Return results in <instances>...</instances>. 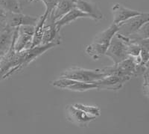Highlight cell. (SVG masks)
Instances as JSON below:
<instances>
[{"label": "cell", "mask_w": 149, "mask_h": 134, "mask_svg": "<svg viewBox=\"0 0 149 134\" xmlns=\"http://www.w3.org/2000/svg\"><path fill=\"white\" fill-rule=\"evenodd\" d=\"M130 79V77H122L115 75L107 76L96 82L98 85L97 88L98 90H119Z\"/></svg>", "instance_id": "ba28073f"}, {"label": "cell", "mask_w": 149, "mask_h": 134, "mask_svg": "<svg viewBox=\"0 0 149 134\" xmlns=\"http://www.w3.org/2000/svg\"><path fill=\"white\" fill-rule=\"evenodd\" d=\"M140 56L142 58V65H145L147 63V61L149 60V52L146 49L142 48V50H141L140 53Z\"/></svg>", "instance_id": "7402d4cb"}, {"label": "cell", "mask_w": 149, "mask_h": 134, "mask_svg": "<svg viewBox=\"0 0 149 134\" xmlns=\"http://www.w3.org/2000/svg\"><path fill=\"white\" fill-rule=\"evenodd\" d=\"M128 37H130V39L134 40V41L149 39V21L143 24L142 27L135 34L132 35Z\"/></svg>", "instance_id": "ac0fdd59"}, {"label": "cell", "mask_w": 149, "mask_h": 134, "mask_svg": "<svg viewBox=\"0 0 149 134\" xmlns=\"http://www.w3.org/2000/svg\"><path fill=\"white\" fill-rule=\"evenodd\" d=\"M41 1L44 3L45 6H46V11L42 17L46 20V18L52 14V12L55 8L58 0H41Z\"/></svg>", "instance_id": "ffe728a7"}, {"label": "cell", "mask_w": 149, "mask_h": 134, "mask_svg": "<svg viewBox=\"0 0 149 134\" xmlns=\"http://www.w3.org/2000/svg\"><path fill=\"white\" fill-rule=\"evenodd\" d=\"M146 71L149 72V60L147 61V63L146 64Z\"/></svg>", "instance_id": "d4e9b609"}, {"label": "cell", "mask_w": 149, "mask_h": 134, "mask_svg": "<svg viewBox=\"0 0 149 134\" xmlns=\"http://www.w3.org/2000/svg\"><path fill=\"white\" fill-rule=\"evenodd\" d=\"M46 19L41 16L39 19V21L35 25V30H34V37H33L32 44L31 48H34L35 47L40 46L42 44V36H43V29H44V24Z\"/></svg>", "instance_id": "2e32d148"}, {"label": "cell", "mask_w": 149, "mask_h": 134, "mask_svg": "<svg viewBox=\"0 0 149 134\" xmlns=\"http://www.w3.org/2000/svg\"><path fill=\"white\" fill-rule=\"evenodd\" d=\"M136 41L138 44L141 46V47L143 49H146L149 52V39H142V40H138V41Z\"/></svg>", "instance_id": "603a6c76"}, {"label": "cell", "mask_w": 149, "mask_h": 134, "mask_svg": "<svg viewBox=\"0 0 149 134\" xmlns=\"http://www.w3.org/2000/svg\"><path fill=\"white\" fill-rule=\"evenodd\" d=\"M76 8L81 11L90 14L91 18L95 21L101 20L103 19V14L98 8L97 3L93 0H74Z\"/></svg>", "instance_id": "30bf717a"}, {"label": "cell", "mask_w": 149, "mask_h": 134, "mask_svg": "<svg viewBox=\"0 0 149 134\" xmlns=\"http://www.w3.org/2000/svg\"><path fill=\"white\" fill-rule=\"evenodd\" d=\"M30 1L31 3H32V2H39L40 0H29Z\"/></svg>", "instance_id": "484cf974"}, {"label": "cell", "mask_w": 149, "mask_h": 134, "mask_svg": "<svg viewBox=\"0 0 149 134\" xmlns=\"http://www.w3.org/2000/svg\"><path fill=\"white\" fill-rule=\"evenodd\" d=\"M59 32L60 31L57 29L55 23L46 20L41 44L44 45V44L54 43L58 45L61 44V36L59 35Z\"/></svg>", "instance_id": "7c38bea8"}, {"label": "cell", "mask_w": 149, "mask_h": 134, "mask_svg": "<svg viewBox=\"0 0 149 134\" xmlns=\"http://www.w3.org/2000/svg\"><path fill=\"white\" fill-rule=\"evenodd\" d=\"M5 27H2V26H0V32H1V31L2 30V29H5Z\"/></svg>", "instance_id": "4316f807"}, {"label": "cell", "mask_w": 149, "mask_h": 134, "mask_svg": "<svg viewBox=\"0 0 149 134\" xmlns=\"http://www.w3.org/2000/svg\"><path fill=\"white\" fill-rule=\"evenodd\" d=\"M66 116L69 121L79 127H86L90 122L96 118L95 116H90L74 105L66 106Z\"/></svg>", "instance_id": "8992f818"}, {"label": "cell", "mask_w": 149, "mask_h": 134, "mask_svg": "<svg viewBox=\"0 0 149 134\" xmlns=\"http://www.w3.org/2000/svg\"><path fill=\"white\" fill-rule=\"evenodd\" d=\"M0 6L7 12L21 13L22 8L17 0H0Z\"/></svg>", "instance_id": "e0dca14e"}, {"label": "cell", "mask_w": 149, "mask_h": 134, "mask_svg": "<svg viewBox=\"0 0 149 134\" xmlns=\"http://www.w3.org/2000/svg\"><path fill=\"white\" fill-rule=\"evenodd\" d=\"M105 55L113 60V65H118L130 56L128 54L127 44L117 35V33L113 37Z\"/></svg>", "instance_id": "7a4b0ae2"}, {"label": "cell", "mask_w": 149, "mask_h": 134, "mask_svg": "<svg viewBox=\"0 0 149 134\" xmlns=\"http://www.w3.org/2000/svg\"><path fill=\"white\" fill-rule=\"evenodd\" d=\"M112 12L113 15V23H115L116 25H119L128 19L139 15L142 13L139 11L132 10V9L125 7L124 5L119 3L113 4L112 7Z\"/></svg>", "instance_id": "9c48e42d"}, {"label": "cell", "mask_w": 149, "mask_h": 134, "mask_svg": "<svg viewBox=\"0 0 149 134\" xmlns=\"http://www.w3.org/2000/svg\"><path fill=\"white\" fill-rule=\"evenodd\" d=\"M17 2L19 3V5H20L22 9H23V8L25 7L26 5H29V4L31 3L29 0H17Z\"/></svg>", "instance_id": "cb8c5ba5"}, {"label": "cell", "mask_w": 149, "mask_h": 134, "mask_svg": "<svg viewBox=\"0 0 149 134\" xmlns=\"http://www.w3.org/2000/svg\"><path fill=\"white\" fill-rule=\"evenodd\" d=\"M74 106L78 109H81V110L84 111L87 114L90 115V116H95V117H98L100 116V109L98 106H88L84 105L82 104H75Z\"/></svg>", "instance_id": "d6986e66"}, {"label": "cell", "mask_w": 149, "mask_h": 134, "mask_svg": "<svg viewBox=\"0 0 149 134\" xmlns=\"http://www.w3.org/2000/svg\"><path fill=\"white\" fill-rule=\"evenodd\" d=\"M52 85L57 88L79 92H86L90 89L98 88L96 82L90 83H84V82L78 81L69 78H63V77H61L58 80L53 81Z\"/></svg>", "instance_id": "5b68a950"}, {"label": "cell", "mask_w": 149, "mask_h": 134, "mask_svg": "<svg viewBox=\"0 0 149 134\" xmlns=\"http://www.w3.org/2000/svg\"><path fill=\"white\" fill-rule=\"evenodd\" d=\"M149 21V12H142L140 14L128 19L125 22L119 24V29L118 33L125 37H130L135 34L143 24Z\"/></svg>", "instance_id": "277c9868"}, {"label": "cell", "mask_w": 149, "mask_h": 134, "mask_svg": "<svg viewBox=\"0 0 149 134\" xmlns=\"http://www.w3.org/2000/svg\"><path fill=\"white\" fill-rule=\"evenodd\" d=\"M8 12L4 10L0 6V26L6 27V19H7Z\"/></svg>", "instance_id": "44dd1931"}, {"label": "cell", "mask_w": 149, "mask_h": 134, "mask_svg": "<svg viewBox=\"0 0 149 134\" xmlns=\"http://www.w3.org/2000/svg\"><path fill=\"white\" fill-rule=\"evenodd\" d=\"M34 30V25H21L18 27L14 41V48L17 53L30 49L32 44Z\"/></svg>", "instance_id": "3957f363"}, {"label": "cell", "mask_w": 149, "mask_h": 134, "mask_svg": "<svg viewBox=\"0 0 149 134\" xmlns=\"http://www.w3.org/2000/svg\"><path fill=\"white\" fill-rule=\"evenodd\" d=\"M40 17L27 15L21 13L8 12L6 19V26L10 28H18L21 25H34L39 21Z\"/></svg>", "instance_id": "52a82bcc"}, {"label": "cell", "mask_w": 149, "mask_h": 134, "mask_svg": "<svg viewBox=\"0 0 149 134\" xmlns=\"http://www.w3.org/2000/svg\"><path fill=\"white\" fill-rule=\"evenodd\" d=\"M78 18H91V16L90 14L81 11L75 7L72 9L70 11L68 12L67 14H65L62 18L56 21L55 25L57 26V29L60 31L61 28L66 25H69L73 21L76 20Z\"/></svg>", "instance_id": "4fadbf2b"}, {"label": "cell", "mask_w": 149, "mask_h": 134, "mask_svg": "<svg viewBox=\"0 0 149 134\" xmlns=\"http://www.w3.org/2000/svg\"><path fill=\"white\" fill-rule=\"evenodd\" d=\"M109 46L93 42L86 48V53L94 60H98L106 54Z\"/></svg>", "instance_id": "9a60e30c"}, {"label": "cell", "mask_w": 149, "mask_h": 134, "mask_svg": "<svg viewBox=\"0 0 149 134\" xmlns=\"http://www.w3.org/2000/svg\"><path fill=\"white\" fill-rule=\"evenodd\" d=\"M107 76L104 74L100 69L88 70L84 68L73 67L66 70L61 75V77L69 78L84 83H95Z\"/></svg>", "instance_id": "6da1fadb"}, {"label": "cell", "mask_w": 149, "mask_h": 134, "mask_svg": "<svg viewBox=\"0 0 149 134\" xmlns=\"http://www.w3.org/2000/svg\"><path fill=\"white\" fill-rule=\"evenodd\" d=\"M119 25H116L115 23H113L110 27L107 28L106 30L103 31L102 32L98 33L96 35L93 40V42L98 43V44H104L109 46L111 42L113 37L116 35V33L119 32Z\"/></svg>", "instance_id": "5bb4252c"}, {"label": "cell", "mask_w": 149, "mask_h": 134, "mask_svg": "<svg viewBox=\"0 0 149 134\" xmlns=\"http://www.w3.org/2000/svg\"><path fill=\"white\" fill-rule=\"evenodd\" d=\"M75 7L76 5L74 0H58L55 8L46 20L55 23Z\"/></svg>", "instance_id": "8fae6325"}]
</instances>
